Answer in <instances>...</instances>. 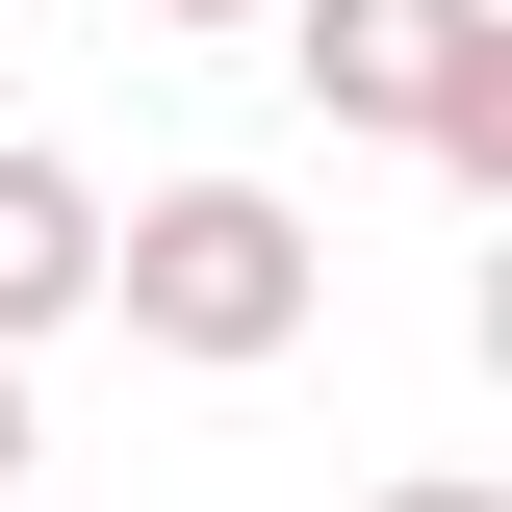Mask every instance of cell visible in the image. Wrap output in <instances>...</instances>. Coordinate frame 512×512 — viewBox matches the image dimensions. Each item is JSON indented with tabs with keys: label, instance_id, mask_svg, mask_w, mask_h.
I'll list each match as a JSON object with an SVG mask.
<instances>
[{
	"label": "cell",
	"instance_id": "cell-5",
	"mask_svg": "<svg viewBox=\"0 0 512 512\" xmlns=\"http://www.w3.org/2000/svg\"><path fill=\"white\" fill-rule=\"evenodd\" d=\"M461 333H487V384H512V205H487V282H461Z\"/></svg>",
	"mask_w": 512,
	"mask_h": 512
},
{
	"label": "cell",
	"instance_id": "cell-2",
	"mask_svg": "<svg viewBox=\"0 0 512 512\" xmlns=\"http://www.w3.org/2000/svg\"><path fill=\"white\" fill-rule=\"evenodd\" d=\"M487 52V0H282V77L333 128H436V77Z\"/></svg>",
	"mask_w": 512,
	"mask_h": 512
},
{
	"label": "cell",
	"instance_id": "cell-6",
	"mask_svg": "<svg viewBox=\"0 0 512 512\" xmlns=\"http://www.w3.org/2000/svg\"><path fill=\"white\" fill-rule=\"evenodd\" d=\"M0 512H26V359H0Z\"/></svg>",
	"mask_w": 512,
	"mask_h": 512
},
{
	"label": "cell",
	"instance_id": "cell-1",
	"mask_svg": "<svg viewBox=\"0 0 512 512\" xmlns=\"http://www.w3.org/2000/svg\"><path fill=\"white\" fill-rule=\"evenodd\" d=\"M128 333L154 359H282L308 333V205L282 180H154L128 205Z\"/></svg>",
	"mask_w": 512,
	"mask_h": 512
},
{
	"label": "cell",
	"instance_id": "cell-4",
	"mask_svg": "<svg viewBox=\"0 0 512 512\" xmlns=\"http://www.w3.org/2000/svg\"><path fill=\"white\" fill-rule=\"evenodd\" d=\"M410 154H436V180H461V205H512V0H487V52H461V77H436V128H410Z\"/></svg>",
	"mask_w": 512,
	"mask_h": 512
},
{
	"label": "cell",
	"instance_id": "cell-7",
	"mask_svg": "<svg viewBox=\"0 0 512 512\" xmlns=\"http://www.w3.org/2000/svg\"><path fill=\"white\" fill-rule=\"evenodd\" d=\"M359 512H512V487H359Z\"/></svg>",
	"mask_w": 512,
	"mask_h": 512
},
{
	"label": "cell",
	"instance_id": "cell-8",
	"mask_svg": "<svg viewBox=\"0 0 512 512\" xmlns=\"http://www.w3.org/2000/svg\"><path fill=\"white\" fill-rule=\"evenodd\" d=\"M154 26H282V0H154Z\"/></svg>",
	"mask_w": 512,
	"mask_h": 512
},
{
	"label": "cell",
	"instance_id": "cell-3",
	"mask_svg": "<svg viewBox=\"0 0 512 512\" xmlns=\"http://www.w3.org/2000/svg\"><path fill=\"white\" fill-rule=\"evenodd\" d=\"M77 308H128V205L77 180V154H26V128H0V359H26V333H77Z\"/></svg>",
	"mask_w": 512,
	"mask_h": 512
}]
</instances>
